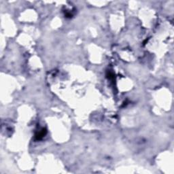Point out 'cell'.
<instances>
[{
    "mask_svg": "<svg viewBox=\"0 0 174 174\" xmlns=\"http://www.w3.org/2000/svg\"><path fill=\"white\" fill-rule=\"evenodd\" d=\"M46 129H42V130H40V131L38 132V133L36 134V139H38V140H40V139H41L42 138H43L44 137V135H46Z\"/></svg>",
    "mask_w": 174,
    "mask_h": 174,
    "instance_id": "1",
    "label": "cell"
}]
</instances>
